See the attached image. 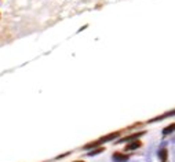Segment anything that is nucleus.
Returning <instances> with one entry per match:
<instances>
[{"instance_id":"nucleus-1","label":"nucleus","mask_w":175,"mask_h":162,"mask_svg":"<svg viewBox=\"0 0 175 162\" xmlns=\"http://www.w3.org/2000/svg\"><path fill=\"white\" fill-rule=\"evenodd\" d=\"M112 158H113L114 162H127L128 161V157L124 155V154H114Z\"/></svg>"},{"instance_id":"nucleus-6","label":"nucleus","mask_w":175,"mask_h":162,"mask_svg":"<svg viewBox=\"0 0 175 162\" xmlns=\"http://www.w3.org/2000/svg\"><path fill=\"white\" fill-rule=\"evenodd\" d=\"M172 129H174V124H172L171 127L165 128V129H164V135H168V133H171V132H172Z\"/></svg>"},{"instance_id":"nucleus-7","label":"nucleus","mask_w":175,"mask_h":162,"mask_svg":"<svg viewBox=\"0 0 175 162\" xmlns=\"http://www.w3.org/2000/svg\"><path fill=\"white\" fill-rule=\"evenodd\" d=\"M104 151V148H98V150H94V151H91L88 155H97V154H99V152Z\"/></svg>"},{"instance_id":"nucleus-3","label":"nucleus","mask_w":175,"mask_h":162,"mask_svg":"<svg viewBox=\"0 0 175 162\" xmlns=\"http://www.w3.org/2000/svg\"><path fill=\"white\" fill-rule=\"evenodd\" d=\"M141 146V143L138 142V140H135V142H133L131 144H128L127 146V150H134V148H138V147Z\"/></svg>"},{"instance_id":"nucleus-5","label":"nucleus","mask_w":175,"mask_h":162,"mask_svg":"<svg viewBox=\"0 0 175 162\" xmlns=\"http://www.w3.org/2000/svg\"><path fill=\"white\" fill-rule=\"evenodd\" d=\"M159 157L161 158L163 162H165V159H167V150H165V148L160 150V151H159Z\"/></svg>"},{"instance_id":"nucleus-2","label":"nucleus","mask_w":175,"mask_h":162,"mask_svg":"<svg viewBox=\"0 0 175 162\" xmlns=\"http://www.w3.org/2000/svg\"><path fill=\"white\" fill-rule=\"evenodd\" d=\"M119 136V133H112V135H108V136H105L104 139H101L98 143H102V142H108V140H112V139H114V137H117Z\"/></svg>"},{"instance_id":"nucleus-8","label":"nucleus","mask_w":175,"mask_h":162,"mask_svg":"<svg viewBox=\"0 0 175 162\" xmlns=\"http://www.w3.org/2000/svg\"><path fill=\"white\" fill-rule=\"evenodd\" d=\"M75 162H83V161H75Z\"/></svg>"},{"instance_id":"nucleus-4","label":"nucleus","mask_w":175,"mask_h":162,"mask_svg":"<svg viewBox=\"0 0 175 162\" xmlns=\"http://www.w3.org/2000/svg\"><path fill=\"white\" fill-rule=\"evenodd\" d=\"M141 135H143V132L135 133V135H131V136H128V137H124V139H121L120 142H128V140H131V139H135V137H139Z\"/></svg>"}]
</instances>
